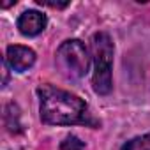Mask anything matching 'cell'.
Masks as SVG:
<instances>
[{
	"label": "cell",
	"instance_id": "7",
	"mask_svg": "<svg viewBox=\"0 0 150 150\" xmlns=\"http://www.w3.org/2000/svg\"><path fill=\"white\" fill-rule=\"evenodd\" d=\"M60 148L62 150H83L85 148V143L78 138V136H67L64 141H62V145H60Z\"/></svg>",
	"mask_w": 150,
	"mask_h": 150
},
{
	"label": "cell",
	"instance_id": "5",
	"mask_svg": "<svg viewBox=\"0 0 150 150\" xmlns=\"http://www.w3.org/2000/svg\"><path fill=\"white\" fill-rule=\"evenodd\" d=\"M18 30L23 34V35H28V37H34L37 34H41L46 25H48V18L46 14L39 13V11H25L23 14H20L18 18Z\"/></svg>",
	"mask_w": 150,
	"mask_h": 150
},
{
	"label": "cell",
	"instance_id": "3",
	"mask_svg": "<svg viewBox=\"0 0 150 150\" xmlns=\"http://www.w3.org/2000/svg\"><path fill=\"white\" fill-rule=\"evenodd\" d=\"M57 67L67 80H80L88 72L90 57L87 46L78 39H69L62 42L55 55Z\"/></svg>",
	"mask_w": 150,
	"mask_h": 150
},
{
	"label": "cell",
	"instance_id": "9",
	"mask_svg": "<svg viewBox=\"0 0 150 150\" xmlns=\"http://www.w3.org/2000/svg\"><path fill=\"white\" fill-rule=\"evenodd\" d=\"M37 2L39 4H44V6H50V7H60V9L69 4V2H48V0H37Z\"/></svg>",
	"mask_w": 150,
	"mask_h": 150
},
{
	"label": "cell",
	"instance_id": "2",
	"mask_svg": "<svg viewBox=\"0 0 150 150\" xmlns=\"http://www.w3.org/2000/svg\"><path fill=\"white\" fill-rule=\"evenodd\" d=\"M92 60H94V92L108 96L111 92V65H113V41L110 34L97 32L92 37Z\"/></svg>",
	"mask_w": 150,
	"mask_h": 150
},
{
	"label": "cell",
	"instance_id": "6",
	"mask_svg": "<svg viewBox=\"0 0 150 150\" xmlns=\"http://www.w3.org/2000/svg\"><path fill=\"white\" fill-rule=\"evenodd\" d=\"M120 150H150V132L143 136H136L122 145Z\"/></svg>",
	"mask_w": 150,
	"mask_h": 150
},
{
	"label": "cell",
	"instance_id": "8",
	"mask_svg": "<svg viewBox=\"0 0 150 150\" xmlns=\"http://www.w3.org/2000/svg\"><path fill=\"white\" fill-rule=\"evenodd\" d=\"M2 72H4L2 87H6V85H7V81H9V65H7V62H6V60H2Z\"/></svg>",
	"mask_w": 150,
	"mask_h": 150
},
{
	"label": "cell",
	"instance_id": "1",
	"mask_svg": "<svg viewBox=\"0 0 150 150\" xmlns=\"http://www.w3.org/2000/svg\"><path fill=\"white\" fill-rule=\"evenodd\" d=\"M39 115L46 125H74L88 124L96 125V120L88 113V106L83 99L67 90L57 88L50 83L37 88Z\"/></svg>",
	"mask_w": 150,
	"mask_h": 150
},
{
	"label": "cell",
	"instance_id": "4",
	"mask_svg": "<svg viewBox=\"0 0 150 150\" xmlns=\"http://www.w3.org/2000/svg\"><path fill=\"white\" fill-rule=\"evenodd\" d=\"M4 60L7 62V65L13 71L25 72V71H28L34 65V62H35V51L30 50L28 46L13 44V46H7Z\"/></svg>",
	"mask_w": 150,
	"mask_h": 150
}]
</instances>
